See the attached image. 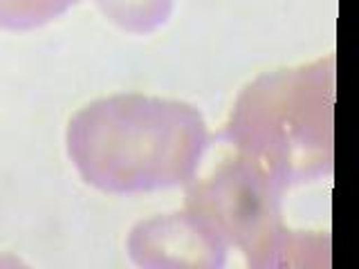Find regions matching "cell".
Here are the masks:
<instances>
[{
  "label": "cell",
  "instance_id": "obj_3",
  "mask_svg": "<svg viewBox=\"0 0 359 269\" xmlns=\"http://www.w3.org/2000/svg\"><path fill=\"white\" fill-rule=\"evenodd\" d=\"M280 195L274 177L236 157L189 188L184 211L224 247H238L250 267L317 265L310 256L328 251V240L285 229Z\"/></svg>",
  "mask_w": 359,
  "mask_h": 269
},
{
  "label": "cell",
  "instance_id": "obj_5",
  "mask_svg": "<svg viewBox=\"0 0 359 269\" xmlns=\"http://www.w3.org/2000/svg\"><path fill=\"white\" fill-rule=\"evenodd\" d=\"M104 16L133 34H146L164 25L173 0H95Z\"/></svg>",
  "mask_w": 359,
  "mask_h": 269
},
{
  "label": "cell",
  "instance_id": "obj_1",
  "mask_svg": "<svg viewBox=\"0 0 359 269\" xmlns=\"http://www.w3.org/2000/svg\"><path fill=\"white\" fill-rule=\"evenodd\" d=\"M207 149V126L189 104L115 95L70 119L67 153L88 184L106 193H146L187 184Z\"/></svg>",
  "mask_w": 359,
  "mask_h": 269
},
{
  "label": "cell",
  "instance_id": "obj_6",
  "mask_svg": "<svg viewBox=\"0 0 359 269\" xmlns=\"http://www.w3.org/2000/svg\"><path fill=\"white\" fill-rule=\"evenodd\" d=\"M79 0H0V27L25 32L43 27Z\"/></svg>",
  "mask_w": 359,
  "mask_h": 269
},
{
  "label": "cell",
  "instance_id": "obj_2",
  "mask_svg": "<svg viewBox=\"0 0 359 269\" xmlns=\"http://www.w3.org/2000/svg\"><path fill=\"white\" fill-rule=\"evenodd\" d=\"M334 56L261 74L247 85L227 123L238 157L287 188L332 168Z\"/></svg>",
  "mask_w": 359,
  "mask_h": 269
},
{
  "label": "cell",
  "instance_id": "obj_4",
  "mask_svg": "<svg viewBox=\"0 0 359 269\" xmlns=\"http://www.w3.org/2000/svg\"><path fill=\"white\" fill-rule=\"evenodd\" d=\"M224 247L191 213H171L140 222L128 251L140 267H222Z\"/></svg>",
  "mask_w": 359,
  "mask_h": 269
}]
</instances>
